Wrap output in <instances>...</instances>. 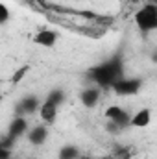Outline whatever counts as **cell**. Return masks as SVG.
I'll use <instances>...</instances> for the list:
<instances>
[{
	"label": "cell",
	"instance_id": "obj_1",
	"mask_svg": "<svg viewBox=\"0 0 157 159\" xmlns=\"http://www.w3.org/2000/svg\"><path fill=\"white\" fill-rule=\"evenodd\" d=\"M122 72H124V67H122V61L118 57H113L102 65H96L92 69H89V78L96 83V87H104V89H111L113 83L117 80L122 78Z\"/></svg>",
	"mask_w": 157,
	"mask_h": 159
},
{
	"label": "cell",
	"instance_id": "obj_2",
	"mask_svg": "<svg viewBox=\"0 0 157 159\" xmlns=\"http://www.w3.org/2000/svg\"><path fill=\"white\" fill-rule=\"evenodd\" d=\"M133 22L139 28V32H142V34L155 32L157 30V4H152V2L142 4L133 15Z\"/></svg>",
	"mask_w": 157,
	"mask_h": 159
},
{
	"label": "cell",
	"instance_id": "obj_3",
	"mask_svg": "<svg viewBox=\"0 0 157 159\" xmlns=\"http://www.w3.org/2000/svg\"><path fill=\"white\" fill-rule=\"evenodd\" d=\"M142 87V80L139 78H120L113 83L111 91L117 94V96H131V94H137Z\"/></svg>",
	"mask_w": 157,
	"mask_h": 159
},
{
	"label": "cell",
	"instance_id": "obj_4",
	"mask_svg": "<svg viewBox=\"0 0 157 159\" xmlns=\"http://www.w3.org/2000/svg\"><path fill=\"white\" fill-rule=\"evenodd\" d=\"M41 104H43V102H41L35 94H28V96H24V98H20V100L17 102L15 111H17V115H20V117L34 115L35 111L41 109Z\"/></svg>",
	"mask_w": 157,
	"mask_h": 159
},
{
	"label": "cell",
	"instance_id": "obj_5",
	"mask_svg": "<svg viewBox=\"0 0 157 159\" xmlns=\"http://www.w3.org/2000/svg\"><path fill=\"white\" fill-rule=\"evenodd\" d=\"M28 129H30V126H28V120L26 117H20V115H17L15 119L9 122V126H7V131H6V135L15 143V141H19L22 135H26L28 133Z\"/></svg>",
	"mask_w": 157,
	"mask_h": 159
},
{
	"label": "cell",
	"instance_id": "obj_6",
	"mask_svg": "<svg viewBox=\"0 0 157 159\" xmlns=\"http://www.w3.org/2000/svg\"><path fill=\"white\" fill-rule=\"evenodd\" d=\"M105 119L111 120V122H115L118 126H122L124 129L129 126V122H131V115L124 109V107H120V106H109L107 109H105Z\"/></svg>",
	"mask_w": 157,
	"mask_h": 159
},
{
	"label": "cell",
	"instance_id": "obj_7",
	"mask_svg": "<svg viewBox=\"0 0 157 159\" xmlns=\"http://www.w3.org/2000/svg\"><path fill=\"white\" fill-rule=\"evenodd\" d=\"M48 124H37V126H32L26 133V139L32 146H43L46 141H48Z\"/></svg>",
	"mask_w": 157,
	"mask_h": 159
},
{
	"label": "cell",
	"instance_id": "obj_8",
	"mask_svg": "<svg viewBox=\"0 0 157 159\" xmlns=\"http://www.w3.org/2000/svg\"><path fill=\"white\" fill-rule=\"evenodd\" d=\"M100 89H102V87H85V89L79 93V102H81V106L87 107V109L96 107L98 102H100V98H102V91H100Z\"/></svg>",
	"mask_w": 157,
	"mask_h": 159
},
{
	"label": "cell",
	"instance_id": "obj_9",
	"mask_svg": "<svg viewBox=\"0 0 157 159\" xmlns=\"http://www.w3.org/2000/svg\"><path fill=\"white\" fill-rule=\"evenodd\" d=\"M34 43L39 44V46H44V48H54L56 43H57V32L44 28V30H41L34 35Z\"/></svg>",
	"mask_w": 157,
	"mask_h": 159
},
{
	"label": "cell",
	"instance_id": "obj_10",
	"mask_svg": "<svg viewBox=\"0 0 157 159\" xmlns=\"http://www.w3.org/2000/svg\"><path fill=\"white\" fill-rule=\"evenodd\" d=\"M150 122H152V109L142 107V109H139L137 113L131 115V122H129V126L141 129V128H148Z\"/></svg>",
	"mask_w": 157,
	"mask_h": 159
},
{
	"label": "cell",
	"instance_id": "obj_11",
	"mask_svg": "<svg viewBox=\"0 0 157 159\" xmlns=\"http://www.w3.org/2000/svg\"><path fill=\"white\" fill-rule=\"evenodd\" d=\"M57 106H54L52 102H48V100H44L43 104H41V109H39V117L41 120L44 122V124H54L56 119H57Z\"/></svg>",
	"mask_w": 157,
	"mask_h": 159
},
{
	"label": "cell",
	"instance_id": "obj_12",
	"mask_svg": "<svg viewBox=\"0 0 157 159\" xmlns=\"http://www.w3.org/2000/svg\"><path fill=\"white\" fill-rule=\"evenodd\" d=\"M44 100H48V102H52L54 106H57V107H61L63 104H65V100H67V93L63 91V89H59V87H56V89H52V91H48V94H46V98Z\"/></svg>",
	"mask_w": 157,
	"mask_h": 159
},
{
	"label": "cell",
	"instance_id": "obj_13",
	"mask_svg": "<svg viewBox=\"0 0 157 159\" xmlns=\"http://www.w3.org/2000/svg\"><path fill=\"white\" fill-rule=\"evenodd\" d=\"M81 157V152H79L78 146L74 144H65L59 148V154H57V159H79Z\"/></svg>",
	"mask_w": 157,
	"mask_h": 159
},
{
	"label": "cell",
	"instance_id": "obj_14",
	"mask_svg": "<svg viewBox=\"0 0 157 159\" xmlns=\"http://www.w3.org/2000/svg\"><path fill=\"white\" fill-rule=\"evenodd\" d=\"M111 154L117 156V157H120V159H131V156H133V148L128 146V144H115Z\"/></svg>",
	"mask_w": 157,
	"mask_h": 159
},
{
	"label": "cell",
	"instance_id": "obj_15",
	"mask_svg": "<svg viewBox=\"0 0 157 159\" xmlns=\"http://www.w3.org/2000/svg\"><path fill=\"white\" fill-rule=\"evenodd\" d=\"M105 129H107V133H109V135H113V137H118V135L122 133V129H124V128H122V126H118V124H115V122H111V120H109V122L105 124Z\"/></svg>",
	"mask_w": 157,
	"mask_h": 159
},
{
	"label": "cell",
	"instance_id": "obj_16",
	"mask_svg": "<svg viewBox=\"0 0 157 159\" xmlns=\"http://www.w3.org/2000/svg\"><path fill=\"white\" fill-rule=\"evenodd\" d=\"M28 70H30V65H24L22 69H19V70H17V72L11 76V81H13V83H19L20 80L26 76V72H28Z\"/></svg>",
	"mask_w": 157,
	"mask_h": 159
},
{
	"label": "cell",
	"instance_id": "obj_17",
	"mask_svg": "<svg viewBox=\"0 0 157 159\" xmlns=\"http://www.w3.org/2000/svg\"><path fill=\"white\" fill-rule=\"evenodd\" d=\"M7 20H9V9L6 4H0V22L7 24Z\"/></svg>",
	"mask_w": 157,
	"mask_h": 159
},
{
	"label": "cell",
	"instance_id": "obj_18",
	"mask_svg": "<svg viewBox=\"0 0 157 159\" xmlns=\"http://www.w3.org/2000/svg\"><path fill=\"white\" fill-rule=\"evenodd\" d=\"M0 159H13L11 148H0Z\"/></svg>",
	"mask_w": 157,
	"mask_h": 159
},
{
	"label": "cell",
	"instance_id": "obj_19",
	"mask_svg": "<svg viewBox=\"0 0 157 159\" xmlns=\"http://www.w3.org/2000/svg\"><path fill=\"white\" fill-rule=\"evenodd\" d=\"M98 159H120V157H117V156L111 154V156H104V157H98Z\"/></svg>",
	"mask_w": 157,
	"mask_h": 159
},
{
	"label": "cell",
	"instance_id": "obj_20",
	"mask_svg": "<svg viewBox=\"0 0 157 159\" xmlns=\"http://www.w3.org/2000/svg\"><path fill=\"white\" fill-rule=\"evenodd\" d=\"M152 61H154V63H157V50L152 54Z\"/></svg>",
	"mask_w": 157,
	"mask_h": 159
},
{
	"label": "cell",
	"instance_id": "obj_21",
	"mask_svg": "<svg viewBox=\"0 0 157 159\" xmlns=\"http://www.w3.org/2000/svg\"><path fill=\"white\" fill-rule=\"evenodd\" d=\"M146 2H152V4H157V0H146Z\"/></svg>",
	"mask_w": 157,
	"mask_h": 159
},
{
	"label": "cell",
	"instance_id": "obj_22",
	"mask_svg": "<svg viewBox=\"0 0 157 159\" xmlns=\"http://www.w3.org/2000/svg\"><path fill=\"white\" fill-rule=\"evenodd\" d=\"M79 159H91V157H83V156H81V157H79Z\"/></svg>",
	"mask_w": 157,
	"mask_h": 159
}]
</instances>
